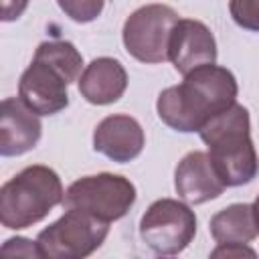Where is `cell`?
<instances>
[{
  "mask_svg": "<svg viewBox=\"0 0 259 259\" xmlns=\"http://www.w3.org/2000/svg\"><path fill=\"white\" fill-rule=\"evenodd\" d=\"M109 233V223L85 210L67 208L53 225L36 237L40 257L47 259H83L101 247Z\"/></svg>",
  "mask_w": 259,
  "mask_h": 259,
  "instance_id": "cell-4",
  "label": "cell"
},
{
  "mask_svg": "<svg viewBox=\"0 0 259 259\" xmlns=\"http://www.w3.org/2000/svg\"><path fill=\"white\" fill-rule=\"evenodd\" d=\"M174 188L188 204H202L219 198L225 192V182L219 176L208 152H188L174 170Z\"/></svg>",
  "mask_w": 259,
  "mask_h": 259,
  "instance_id": "cell-11",
  "label": "cell"
},
{
  "mask_svg": "<svg viewBox=\"0 0 259 259\" xmlns=\"http://www.w3.org/2000/svg\"><path fill=\"white\" fill-rule=\"evenodd\" d=\"M196 235L194 210L174 198H160L140 219V237L156 255L182 253Z\"/></svg>",
  "mask_w": 259,
  "mask_h": 259,
  "instance_id": "cell-6",
  "label": "cell"
},
{
  "mask_svg": "<svg viewBox=\"0 0 259 259\" xmlns=\"http://www.w3.org/2000/svg\"><path fill=\"white\" fill-rule=\"evenodd\" d=\"M77 87L85 101L93 105H109L125 93L127 73L117 59L97 57L83 69Z\"/></svg>",
  "mask_w": 259,
  "mask_h": 259,
  "instance_id": "cell-13",
  "label": "cell"
},
{
  "mask_svg": "<svg viewBox=\"0 0 259 259\" xmlns=\"http://www.w3.org/2000/svg\"><path fill=\"white\" fill-rule=\"evenodd\" d=\"M34 57L53 65L69 83L79 81L83 73V55L69 40H45L36 47Z\"/></svg>",
  "mask_w": 259,
  "mask_h": 259,
  "instance_id": "cell-15",
  "label": "cell"
},
{
  "mask_svg": "<svg viewBox=\"0 0 259 259\" xmlns=\"http://www.w3.org/2000/svg\"><path fill=\"white\" fill-rule=\"evenodd\" d=\"M144 127L136 117L125 113L103 117L93 132V150L117 164H125L138 158L144 150Z\"/></svg>",
  "mask_w": 259,
  "mask_h": 259,
  "instance_id": "cell-10",
  "label": "cell"
},
{
  "mask_svg": "<svg viewBox=\"0 0 259 259\" xmlns=\"http://www.w3.org/2000/svg\"><path fill=\"white\" fill-rule=\"evenodd\" d=\"M136 202V186L121 174L101 172L75 180L63 198L65 208L85 210L101 221H117Z\"/></svg>",
  "mask_w": 259,
  "mask_h": 259,
  "instance_id": "cell-5",
  "label": "cell"
},
{
  "mask_svg": "<svg viewBox=\"0 0 259 259\" xmlns=\"http://www.w3.org/2000/svg\"><path fill=\"white\" fill-rule=\"evenodd\" d=\"M168 61L180 75L217 61V40L210 28L194 18H178L168 42Z\"/></svg>",
  "mask_w": 259,
  "mask_h": 259,
  "instance_id": "cell-9",
  "label": "cell"
},
{
  "mask_svg": "<svg viewBox=\"0 0 259 259\" xmlns=\"http://www.w3.org/2000/svg\"><path fill=\"white\" fill-rule=\"evenodd\" d=\"M208 231L212 239L219 245H229V243H245L249 245L257 235V225H255V214H253V204L247 202H235L212 214L208 223Z\"/></svg>",
  "mask_w": 259,
  "mask_h": 259,
  "instance_id": "cell-14",
  "label": "cell"
},
{
  "mask_svg": "<svg viewBox=\"0 0 259 259\" xmlns=\"http://www.w3.org/2000/svg\"><path fill=\"white\" fill-rule=\"evenodd\" d=\"M198 134L227 188L255 180L259 174V156L251 140L247 107L235 101L231 107L212 115Z\"/></svg>",
  "mask_w": 259,
  "mask_h": 259,
  "instance_id": "cell-2",
  "label": "cell"
},
{
  "mask_svg": "<svg viewBox=\"0 0 259 259\" xmlns=\"http://www.w3.org/2000/svg\"><path fill=\"white\" fill-rule=\"evenodd\" d=\"M30 0H2V20L10 22L22 16Z\"/></svg>",
  "mask_w": 259,
  "mask_h": 259,
  "instance_id": "cell-20",
  "label": "cell"
},
{
  "mask_svg": "<svg viewBox=\"0 0 259 259\" xmlns=\"http://www.w3.org/2000/svg\"><path fill=\"white\" fill-rule=\"evenodd\" d=\"M69 81L53 65L32 57V63L20 75L18 97L38 115H55L69 105Z\"/></svg>",
  "mask_w": 259,
  "mask_h": 259,
  "instance_id": "cell-8",
  "label": "cell"
},
{
  "mask_svg": "<svg viewBox=\"0 0 259 259\" xmlns=\"http://www.w3.org/2000/svg\"><path fill=\"white\" fill-rule=\"evenodd\" d=\"M253 214H255V225H257V231H259V194L253 202Z\"/></svg>",
  "mask_w": 259,
  "mask_h": 259,
  "instance_id": "cell-21",
  "label": "cell"
},
{
  "mask_svg": "<svg viewBox=\"0 0 259 259\" xmlns=\"http://www.w3.org/2000/svg\"><path fill=\"white\" fill-rule=\"evenodd\" d=\"M42 136L38 113L22 103L20 97H6L0 105V154L20 156L30 152Z\"/></svg>",
  "mask_w": 259,
  "mask_h": 259,
  "instance_id": "cell-12",
  "label": "cell"
},
{
  "mask_svg": "<svg viewBox=\"0 0 259 259\" xmlns=\"http://www.w3.org/2000/svg\"><path fill=\"white\" fill-rule=\"evenodd\" d=\"M178 18V12L166 4H146L134 10L121 28L127 55L148 65L168 61V42Z\"/></svg>",
  "mask_w": 259,
  "mask_h": 259,
  "instance_id": "cell-7",
  "label": "cell"
},
{
  "mask_svg": "<svg viewBox=\"0 0 259 259\" xmlns=\"http://www.w3.org/2000/svg\"><path fill=\"white\" fill-rule=\"evenodd\" d=\"M57 4L73 22L85 24L95 20L103 12L105 0H57Z\"/></svg>",
  "mask_w": 259,
  "mask_h": 259,
  "instance_id": "cell-16",
  "label": "cell"
},
{
  "mask_svg": "<svg viewBox=\"0 0 259 259\" xmlns=\"http://www.w3.org/2000/svg\"><path fill=\"white\" fill-rule=\"evenodd\" d=\"M63 198L65 190L53 168L26 166L0 188V223L12 231L32 227L57 204H63Z\"/></svg>",
  "mask_w": 259,
  "mask_h": 259,
  "instance_id": "cell-3",
  "label": "cell"
},
{
  "mask_svg": "<svg viewBox=\"0 0 259 259\" xmlns=\"http://www.w3.org/2000/svg\"><path fill=\"white\" fill-rule=\"evenodd\" d=\"M229 12L235 24L259 32V0H229Z\"/></svg>",
  "mask_w": 259,
  "mask_h": 259,
  "instance_id": "cell-17",
  "label": "cell"
},
{
  "mask_svg": "<svg viewBox=\"0 0 259 259\" xmlns=\"http://www.w3.org/2000/svg\"><path fill=\"white\" fill-rule=\"evenodd\" d=\"M239 85L235 75L221 65H202L184 75L180 85L160 91L156 101L158 117L182 134L200 132V127L223 109L237 101Z\"/></svg>",
  "mask_w": 259,
  "mask_h": 259,
  "instance_id": "cell-1",
  "label": "cell"
},
{
  "mask_svg": "<svg viewBox=\"0 0 259 259\" xmlns=\"http://www.w3.org/2000/svg\"><path fill=\"white\" fill-rule=\"evenodd\" d=\"M243 255H249V257H257V253L253 249H249L245 243H229V245H219L210 257H243Z\"/></svg>",
  "mask_w": 259,
  "mask_h": 259,
  "instance_id": "cell-19",
  "label": "cell"
},
{
  "mask_svg": "<svg viewBox=\"0 0 259 259\" xmlns=\"http://www.w3.org/2000/svg\"><path fill=\"white\" fill-rule=\"evenodd\" d=\"M4 255H24V257H40L36 241H30L26 237H12L2 245Z\"/></svg>",
  "mask_w": 259,
  "mask_h": 259,
  "instance_id": "cell-18",
  "label": "cell"
}]
</instances>
